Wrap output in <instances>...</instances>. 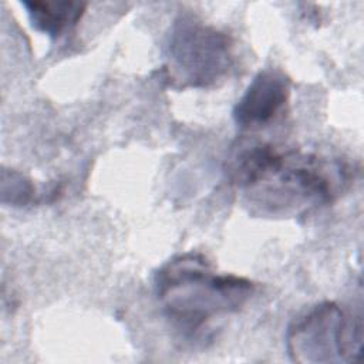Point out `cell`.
I'll return each instance as SVG.
<instances>
[{
	"mask_svg": "<svg viewBox=\"0 0 364 364\" xmlns=\"http://www.w3.org/2000/svg\"><path fill=\"white\" fill-rule=\"evenodd\" d=\"M233 65V41L192 14L179 16L165 44V78L173 88H209Z\"/></svg>",
	"mask_w": 364,
	"mask_h": 364,
	"instance_id": "3",
	"label": "cell"
},
{
	"mask_svg": "<svg viewBox=\"0 0 364 364\" xmlns=\"http://www.w3.org/2000/svg\"><path fill=\"white\" fill-rule=\"evenodd\" d=\"M290 78L277 68L259 71L233 107L232 115L240 128H260L274 121L290 98Z\"/></svg>",
	"mask_w": 364,
	"mask_h": 364,
	"instance_id": "5",
	"label": "cell"
},
{
	"mask_svg": "<svg viewBox=\"0 0 364 364\" xmlns=\"http://www.w3.org/2000/svg\"><path fill=\"white\" fill-rule=\"evenodd\" d=\"M346 181L347 172L340 162L311 154L280 152L270 169L245 193L257 212L290 215L331 203Z\"/></svg>",
	"mask_w": 364,
	"mask_h": 364,
	"instance_id": "2",
	"label": "cell"
},
{
	"mask_svg": "<svg viewBox=\"0 0 364 364\" xmlns=\"http://www.w3.org/2000/svg\"><path fill=\"white\" fill-rule=\"evenodd\" d=\"M36 188L31 181L18 171L4 169L1 173V202L13 206H24L34 198Z\"/></svg>",
	"mask_w": 364,
	"mask_h": 364,
	"instance_id": "7",
	"label": "cell"
},
{
	"mask_svg": "<svg viewBox=\"0 0 364 364\" xmlns=\"http://www.w3.org/2000/svg\"><path fill=\"white\" fill-rule=\"evenodd\" d=\"M21 6L26 9L31 26L57 40L71 31L85 13L87 3L81 1H23Z\"/></svg>",
	"mask_w": 364,
	"mask_h": 364,
	"instance_id": "6",
	"label": "cell"
},
{
	"mask_svg": "<svg viewBox=\"0 0 364 364\" xmlns=\"http://www.w3.org/2000/svg\"><path fill=\"white\" fill-rule=\"evenodd\" d=\"M154 287L165 316L188 331L237 313L255 291L253 282L218 273L198 253L179 255L164 263L154 276Z\"/></svg>",
	"mask_w": 364,
	"mask_h": 364,
	"instance_id": "1",
	"label": "cell"
},
{
	"mask_svg": "<svg viewBox=\"0 0 364 364\" xmlns=\"http://www.w3.org/2000/svg\"><path fill=\"white\" fill-rule=\"evenodd\" d=\"M286 351L300 364L355 363L363 353V320L336 301H321L287 327Z\"/></svg>",
	"mask_w": 364,
	"mask_h": 364,
	"instance_id": "4",
	"label": "cell"
}]
</instances>
